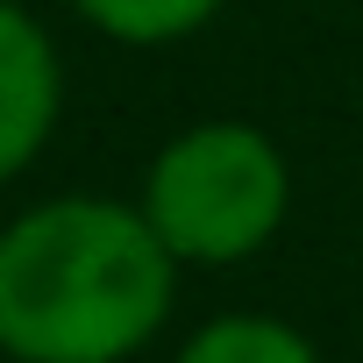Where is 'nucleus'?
Instances as JSON below:
<instances>
[{
	"label": "nucleus",
	"instance_id": "f257e3e1",
	"mask_svg": "<svg viewBox=\"0 0 363 363\" xmlns=\"http://www.w3.org/2000/svg\"><path fill=\"white\" fill-rule=\"evenodd\" d=\"M171 292L178 257L143 207L72 193L0 228V349L15 363H128Z\"/></svg>",
	"mask_w": 363,
	"mask_h": 363
},
{
	"label": "nucleus",
	"instance_id": "f03ea898",
	"mask_svg": "<svg viewBox=\"0 0 363 363\" xmlns=\"http://www.w3.org/2000/svg\"><path fill=\"white\" fill-rule=\"evenodd\" d=\"M292 207L285 150L257 121H193L178 128L143 178V214L178 264H242L257 257Z\"/></svg>",
	"mask_w": 363,
	"mask_h": 363
},
{
	"label": "nucleus",
	"instance_id": "7ed1b4c3",
	"mask_svg": "<svg viewBox=\"0 0 363 363\" xmlns=\"http://www.w3.org/2000/svg\"><path fill=\"white\" fill-rule=\"evenodd\" d=\"M57 107H65V72L43 22L0 0V186L50 143Z\"/></svg>",
	"mask_w": 363,
	"mask_h": 363
},
{
	"label": "nucleus",
	"instance_id": "20e7f679",
	"mask_svg": "<svg viewBox=\"0 0 363 363\" xmlns=\"http://www.w3.org/2000/svg\"><path fill=\"white\" fill-rule=\"evenodd\" d=\"M72 8L114 36V43H135V50H164V43H186L200 36L228 0H72Z\"/></svg>",
	"mask_w": 363,
	"mask_h": 363
},
{
	"label": "nucleus",
	"instance_id": "39448f33",
	"mask_svg": "<svg viewBox=\"0 0 363 363\" xmlns=\"http://www.w3.org/2000/svg\"><path fill=\"white\" fill-rule=\"evenodd\" d=\"M178 363H320V356L299 328H285L271 313H221L178 349Z\"/></svg>",
	"mask_w": 363,
	"mask_h": 363
}]
</instances>
